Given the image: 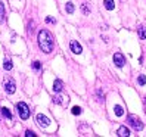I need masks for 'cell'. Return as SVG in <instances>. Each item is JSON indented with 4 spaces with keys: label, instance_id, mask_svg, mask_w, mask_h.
<instances>
[{
    "label": "cell",
    "instance_id": "cell-1",
    "mask_svg": "<svg viewBox=\"0 0 146 137\" xmlns=\"http://www.w3.org/2000/svg\"><path fill=\"white\" fill-rule=\"evenodd\" d=\"M37 41H38V47H40L44 53H50V52L53 50L55 41H53L52 34H50L47 30H41V31H38Z\"/></svg>",
    "mask_w": 146,
    "mask_h": 137
},
{
    "label": "cell",
    "instance_id": "cell-2",
    "mask_svg": "<svg viewBox=\"0 0 146 137\" xmlns=\"http://www.w3.org/2000/svg\"><path fill=\"white\" fill-rule=\"evenodd\" d=\"M16 111H18V115L21 119H28L30 118V108L27 103H24V102H19V103H16Z\"/></svg>",
    "mask_w": 146,
    "mask_h": 137
},
{
    "label": "cell",
    "instance_id": "cell-3",
    "mask_svg": "<svg viewBox=\"0 0 146 137\" xmlns=\"http://www.w3.org/2000/svg\"><path fill=\"white\" fill-rule=\"evenodd\" d=\"M127 122L130 124L136 131H140L142 128H143V124H142V121L139 118H137L136 115H128V118H127Z\"/></svg>",
    "mask_w": 146,
    "mask_h": 137
},
{
    "label": "cell",
    "instance_id": "cell-4",
    "mask_svg": "<svg viewBox=\"0 0 146 137\" xmlns=\"http://www.w3.org/2000/svg\"><path fill=\"white\" fill-rule=\"evenodd\" d=\"M15 90H16V84H15L13 78L6 77L5 78V91L7 93V95H12V93H15Z\"/></svg>",
    "mask_w": 146,
    "mask_h": 137
},
{
    "label": "cell",
    "instance_id": "cell-5",
    "mask_svg": "<svg viewBox=\"0 0 146 137\" xmlns=\"http://www.w3.org/2000/svg\"><path fill=\"white\" fill-rule=\"evenodd\" d=\"M37 122H38V125H40L41 128H46V127L50 124L49 118H47L46 115H43V114H38V115H37Z\"/></svg>",
    "mask_w": 146,
    "mask_h": 137
},
{
    "label": "cell",
    "instance_id": "cell-6",
    "mask_svg": "<svg viewBox=\"0 0 146 137\" xmlns=\"http://www.w3.org/2000/svg\"><path fill=\"white\" fill-rule=\"evenodd\" d=\"M114 64H115L118 68L124 66V64H125V59H124V56H123L121 53H115V55H114Z\"/></svg>",
    "mask_w": 146,
    "mask_h": 137
},
{
    "label": "cell",
    "instance_id": "cell-7",
    "mask_svg": "<svg viewBox=\"0 0 146 137\" xmlns=\"http://www.w3.org/2000/svg\"><path fill=\"white\" fill-rule=\"evenodd\" d=\"M71 50L75 55H80L83 52V47L78 44V41H71Z\"/></svg>",
    "mask_w": 146,
    "mask_h": 137
},
{
    "label": "cell",
    "instance_id": "cell-8",
    "mask_svg": "<svg viewBox=\"0 0 146 137\" xmlns=\"http://www.w3.org/2000/svg\"><path fill=\"white\" fill-rule=\"evenodd\" d=\"M117 134H118L119 137H128V136H130V130H128L125 125H123V127H119V128H118Z\"/></svg>",
    "mask_w": 146,
    "mask_h": 137
},
{
    "label": "cell",
    "instance_id": "cell-9",
    "mask_svg": "<svg viewBox=\"0 0 146 137\" xmlns=\"http://www.w3.org/2000/svg\"><path fill=\"white\" fill-rule=\"evenodd\" d=\"M62 89H64L62 81H61V80H55V83H53V91L61 93V91H62Z\"/></svg>",
    "mask_w": 146,
    "mask_h": 137
},
{
    "label": "cell",
    "instance_id": "cell-10",
    "mask_svg": "<svg viewBox=\"0 0 146 137\" xmlns=\"http://www.w3.org/2000/svg\"><path fill=\"white\" fill-rule=\"evenodd\" d=\"M137 31H139V37H140L142 40H145V38H146V28L140 25V27L137 28Z\"/></svg>",
    "mask_w": 146,
    "mask_h": 137
},
{
    "label": "cell",
    "instance_id": "cell-11",
    "mask_svg": "<svg viewBox=\"0 0 146 137\" xmlns=\"http://www.w3.org/2000/svg\"><path fill=\"white\" fill-rule=\"evenodd\" d=\"M2 114L5 115V118H7V119H12V114H11V111L7 109V108H2Z\"/></svg>",
    "mask_w": 146,
    "mask_h": 137
},
{
    "label": "cell",
    "instance_id": "cell-12",
    "mask_svg": "<svg viewBox=\"0 0 146 137\" xmlns=\"http://www.w3.org/2000/svg\"><path fill=\"white\" fill-rule=\"evenodd\" d=\"M3 19H5V5L0 2V24L3 22Z\"/></svg>",
    "mask_w": 146,
    "mask_h": 137
},
{
    "label": "cell",
    "instance_id": "cell-13",
    "mask_svg": "<svg viewBox=\"0 0 146 137\" xmlns=\"http://www.w3.org/2000/svg\"><path fill=\"white\" fill-rule=\"evenodd\" d=\"M114 111H115V115H117V116H121V115L124 114V109L119 106V105H117V106L114 108Z\"/></svg>",
    "mask_w": 146,
    "mask_h": 137
},
{
    "label": "cell",
    "instance_id": "cell-14",
    "mask_svg": "<svg viewBox=\"0 0 146 137\" xmlns=\"http://www.w3.org/2000/svg\"><path fill=\"white\" fill-rule=\"evenodd\" d=\"M3 68L6 71H11L12 69V62H11V59H5V65H3Z\"/></svg>",
    "mask_w": 146,
    "mask_h": 137
},
{
    "label": "cell",
    "instance_id": "cell-15",
    "mask_svg": "<svg viewBox=\"0 0 146 137\" xmlns=\"http://www.w3.org/2000/svg\"><path fill=\"white\" fill-rule=\"evenodd\" d=\"M104 5H105V7H106L108 11H112V9H114V3H112V0H105Z\"/></svg>",
    "mask_w": 146,
    "mask_h": 137
},
{
    "label": "cell",
    "instance_id": "cell-16",
    "mask_svg": "<svg viewBox=\"0 0 146 137\" xmlns=\"http://www.w3.org/2000/svg\"><path fill=\"white\" fill-rule=\"evenodd\" d=\"M65 11L68 12V13H74V5L70 2V3H66V6H65Z\"/></svg>",
    "mask_w": 146,
    "mask_h": 137
},
{
    "label": "cell",
    "instance_id": "cell-17",
    "mask_svg": "<svg viewBox=\"0 0 146 137\" xmlns=\"http://www.w3.org/2000/svg\"><path fill=\"white\" fill-rule=\"evenodd\" d=\"M137 83L140 85H145L146 84V75H139V78H137Z\"/></svg>",
    "mask_w": 146,
    "mask_h": 137
},
{
    "label": "cell",
    "instance_id": "cell-18",
    "mask_svg": "<svg viewBox=\"0 0 146 137\" xmlns=\"http://www.w3.org/2000/svg\"><path fill=\"white\" fill-rule=\"evenodd\" d=\"M72 114H74V115H80V114H81V108H80V106H74V108H72Z\"/></svg>",
    "mask_w": 146,
    "mask_h": 137
},
{
    "label": "cell",
    "instance_id": "cell-19",
    "mask_svg": "<svg viewBox=\"0 0 146 137\" xmlns=\"http://www.w3.org/2000/svg\"><path fill=\"white\" fill-rule=\"evenodd\" d=\"M33 68H34V69H36V71H38V69H40V68H41V65H40V62H38V61H36V62H34V64H33Z\"/></svg>",
    "mask_w": 146,
    "mask_h": 137
},
{
    "label": "cell",
    "instance_id": "cell-20",
    "mask_svg": "<svg viewBox=\"0 0 146 137\" xmlns=\"http://www.w3.org/2000/svg\"><path fill=\"white\" fill-rule=\"evenodd\" d=\"M25 136H27V137H36L37 134H34L31 130H27V131H25Z\"/></svg>",
    "mask_w": 146,
    "mask_h": 137
},
{
    "label": "cell",
    "instance_id": "cell-21",
    "mask_svg": "<svg viewBox=\"0 0 146 137\" xmlns=\"http://www.w3.org/2000/svg\"><path fill=\"white\" fill-rule=\"evenodd\" d=\"M53 102H55V103H61V102H62V97H61V96H58V97L53 99Z\"/></svg>",
    "mask_w": 146,
    "mask_h": 137
},
{
    "label": "cell",
    "instance_id": "cell-22",
    "mask_svg": "<svg viewBox=\"0 0 146 137\" xmlns=\"http://www.w3.org/2000/svg\"><path fill=\"white\" fill-rule=\"evenodd\" d=\"M46 21H47V22H50V24H55V22H56L53 18H46Z\"/></svg>",
    "mask_w": 146,
    "mask_h": 137
},
{
    "label": "cell",
    "instance_id": "cell-23",
    "mask_svg": "<svg viewBox=\"0 0 146 137\" xmlns=\"http://www.w3.org/2000/svg\"><path fill=\"white\" fill-rule=\"evenodd\" d=\"M83 11H84L86 13H89V9H87V6H86V5H83Z\"/></svg>",
    "mask_w": 146,
    "mask_h": 137
}]
</instances>
